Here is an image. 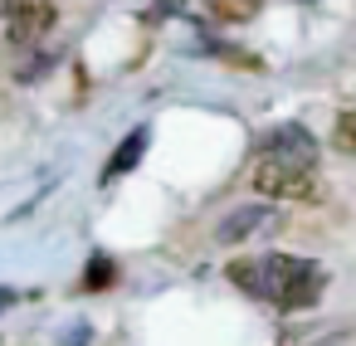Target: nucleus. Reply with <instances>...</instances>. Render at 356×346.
Returning a JSON list of instances; mask_svg holds the SVG:
<instances>
[{
  "instance_id": "nucleus-3",
  "label": "nucleus",
  "mask_w": 356,
  "mask_h": 346,
  "mask_svg": "<svg viewBox=\"0 0 356 346\" xmlns=\"http://www.w3.org/2000/svg\"><path fill=\"white\" fill-rule=\"evenodd\" d=\"M54 30V0H6V44L30 49Z\"/></svg>"
},
{
  "instance_id": "nucleus-12",
  "label": "nucleus",
  "mask_w": 356,
  "mask_h": 346,
  "mask_svg": "<svg viewBox=\"0 0 356 346\" xmlns=\"http://www.w3.org/2000/svg\"><path fill=\"white\" fill-rule=\"evenodd\" d=\"M302 6H312V0H302Z\"/></svg>"
},
{
  "instance_id": "nucleus-4",
  "label": "nucleus",
  "mask_w": 356,
  "mask_h": 346,
  "mask_svg": "<svg viewBox=\"0 0 356 346\" xmlns=\"http://www.w3.org/2000/svg\"><path fill=\"white\" fill-rule=\"evenodd\" d=\"M278 220V210L273 205H239L234 215H225L220 220V229H215V244H249L259 229H268Z\"/></svg>"
},
{
  "instance_id": "nucleus-11",
  "label": "nucleus",
  "mask_w": 356,
  "mask_h": 346,
  "mask_svg": "<svg viewBox=\"0 0 356 346\" xmlns=\"http://www.w3.org/2000/svg\"><path fill=\"white\" fill-rule=\"evenodd\" d=\"M0 49H6V0H0Z\"/></svg>"
},
{
  "instance_id": "nucleus-8",
  "label": "nucleus",
  "mask_w": 356,
  "mask_h": 346,
  "mask_svg": "<svg viewBox=\"0 0 356 346\" xmlns=\"http://www.w3.org/2000/svg\"><path fill=\"white\" fill-rule=\"evenodd\" d=\"M351 127H356V117H351V113H341V117H337V147H341V151H351V147H356Z\"/></svg>"
},
{
  "instance_id": "nucleus-5",
  "label": "nucleus",
  "mask_w": 356,
  "mask_h": 346,
  "mask_svg": "<svg viewBox=\"0 0 356 346\" xmlns=\"http://www.w3.org/2000/svg\"><path fill=\"white\" fill-rule=\"evenodd\" d=\"M142 151H147V127H132L127 132V142L108 156V166H103V186H113L118 176H127V171H137V161H142Z\"/></svg>"
},
{
  "instance_id": "nucleus-2",
  "label": "nucleus",
  "mask_w": 356,
  "mask_h": 346,
  "mask_svg": "<svg viewBox=\"0 0 356 346\" xmlns=\"http://www.w3.org/2000/svg\"><path fill=\"white\" fill-rule=\"evenodd\" d=\"M312 176H317V137L307 127L283 122V127H273L259 142V151H254V186L264 195H278V200L307 195Z\"/></svg>"
},
{
  "instance_id": "nucleus-7",
  "label": "nucleus",
  "mask_w": 356,
  "mask_h": 346,
  "mask_svg": "<svg viewBox=\"0 0 356 346\" xmlns=\"http://www.w3.org/2000/svg\"><path fill=\"white\" fill-rule=\"evenodd\" d=\"M113 278H118L113 258H108V254H93V263H88V273H83V288H88V293H98V288H108Z\"/></svg>"
},
{
  "instance_id": "nucleus-13",
  "label": "nucleus",
  "mask_w": 356,
  "mask_h": 346,
  "mask_svg": "<svg viewBox=\"0 0 356 346\" xmlns=\"http://www.w3.org/2000/svg\"><path fill=\"white\" fill-rule=\"evenodd\" d=\"M166 6H176V0H166Z\"/></svg>"
},
{
  "instance_id": "nucleus-10",
  "label": "nucleus",
  "mask_w": 356,
  "mask_h": 346,
  "mask_svg": "<svg viewBox=\"0 0 356 346\" xmlns=\"http://www.w3.org/2000/svg\"><path fill=\"white\" fill-rule=\"evenodd\" d=\"M10 302H15V293H10V288H0V312H6Z\"/></svg>"
},
{
  "instance_id": "nucleus-9",
  "label": "nucleus",
  "mask_w": 356,
  "mask_h": 346,
  "mask_svg": "<svg viewBox=\"0 0 356 346\" xmlns=\"http://www.w3.org/2000/svg\"><path fill=\"white\" fill-rule=\"evenodd\" d=\"M69 346H88V327L83 331H69Z\"/></svg>"
},
{
  "instance_id": "nucleus-6",
  "label": "nucleus",
  "mask_w": 356,
  "mask_h": 346,
  "mask_svg": "<svg viewBox=\"0 0 356 346\" xmlns=\"http://www.w3.org/2000/svg\"><path fill=\"white\" fill-rule=\"evenodd\" d=\"M205 6H210L220 20H254V15H259V0H205Z\"/></svg>"
},
{
  "instance_id": "nucleus-1",
  "label": "nucleus",
  "mask_w": 356,
  "mask_h": 346,
  "mask_svg": "<svg viewBox=\"0 0 356 346\" xmlns=\"http://www.w3.org/2000/svg\"><path fill=\"white\" fill-rule=\"evenodd\" d=\"M229 283L278 312H302L327 293V268L298 254H254L229 263Z\"/></svg>"
}]
</instances>
